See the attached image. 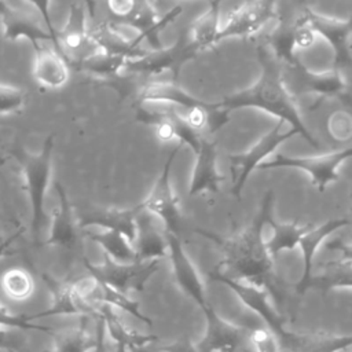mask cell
I'll list each match as a JSON object with an SVG mask.
<instances>
[{"mask_svg":"<svg viewBox=\"0 0 352 352\" xmlns=\"http://www.w3.org/2000/svg\"><path fill=\"white\" fill-rule=\"evenodd\" d=\"M58 195V205L52 212L50 231L45 243L50 246H59L63 249H74L78 245L80 226L73 213L72 205L66 195V191L59 183H55Z\"/></svg>","mask_w":352,"mask_h":352,"instance_id":"18","label":"cell"},{"mask_svg":"<svg viewBox=\"0 0 352 352\" xmlns=\"http://www.w3.org/2000/svg\"><path fill=\"white\" fill-rule=\"evenodd\" d=\"M157 340L155 336H153L151 338H147V340H142V341H136V342H131V344H126V349L128 352H160L158 349H150V344L154 342Z\"/></svg>","mask_w":352,"mask_h":352,"instance_id":"35","label":"cell"},{"mask_svg":"<svg viewBox=\"0 0 352 352\" xmlns=\"http://www.w3.org/2000/svg\"><path fill=\"white\" fill-rule=\"evenodd\" d=\"M209 276L210 279L228 286L242 301L243 305H246L265 322L267 329L272 331L278 340L283 337V334L287 331V329L285 327V318L272 304L268 286L235 279L226 274H221L217 270H213Z\"/></svg>","mask_w":352,"mask_h":352,"instance_id":"6","label":"cell"},{"mask_svg":"<svg viewBox=\"0 0 352 352\" xmlns=\"http://www.w3.org/2000/svg\"><path fill=\"white\" fill-rule=\"evenodd\" d=\"M346 226H349L348 219H333L319 226H311L309 230L302 235L298 242L302 258V271L298 282L294 285V289L298 294H304L307 290H309V280L314 272V261L319 248L333 232Z\"/></svg>","mask_w":352,"mask_h":352,"instance_id":"16","label":"cell"},{"mask_svg":"<svg viewBox=\"0 0 352 352\" xmlns=\"http://www.w3.org/2000/svg\"><path fill=\"white\" fill-rule=\"evenodd\" d=\"M139 206L133 209H118V208H94L84 213L78 220L81 230L88 227H98L100 230H110L122 234L132 243L138 231Z\"/></svg>","mask_w":352,"mask_h":352,"instance_id":"19","label":"cell"},{"mask_svg":"<svg viewBox=\"0 0 352 352\" xmlns=\"http://www.w3.org/2000/svg\"><path fill=\"white\" fill-rule=\"evenodd\" d=\"M77 292L80 296L92 307L95 308H117L121 309L129 315H132L135 319L143 322L147 326L153 324V320L144 315L139 307V304L129 297V294L121 293L106 283L98 280L92 275L80 276L78 279L73 280Z\"/></svg>","mask_w":352,"mask_h":352,"instance_id":"11","label":"cell"},{"mask_svg":"<svg viewBox=\"0 0 352 352\" xmlns=\"http://www.w3.org/2000/svg\"><path fill=\"white\" fill-rule=\"evenodd\" d=\"M301 77L302 84L308 89V92H312L319 99H327V98H337V99H348L349 91L345 84V80L341 74V69H333L329 72H311L307 70L300 62L293 66Z\"/></svg>","mask_w":352,"mask_h":352,"instance_id":"23","label":"cell"},{"mask_svg":"<svg viewBox=\"0 0 352 352\" xmlns=\"http://www.w3.org/2000/svg\"><path fill=\"white\" fill-rule=\"evenodd\" d=\"M32 73L34 80L50 89H58L69 81V63L63 55L54 47L38 45L34 48Z\"/></svg>","mask_w":352,"mask_h":352,"instance_id":"20","label":"cell"},{"mask_svg":"<svg viewBox=\"0 0 352 352\" xmlns=\"http://www.w3.org/2000/svg\"><path fill=\"white\" fill-rule=\"evenodd\" d=\"M138 261H151L168 257L166 232L158 231L148 220H138V231L133 241Z\"/></svg>","mask_w":352,"mask_h":352,"instance_id":"24","label":"cell"},{"mask_svg":"<svg viewBox=\"0 0 352 352\" xmlns=\"http://www.w3.org/2000/svg\"><path fill=\"white\" fill-rule=\"evenodd\" d=\"M84 235L92 242L98 243L106 253V257L117 263H132L136 260L133 243L122 234L100 230V231H84Z\"/></svg>","mask_w":352,"mask_h":352,"instance_id":"27","label":"cell"},{"mask_svg":"<svg viewBox=\"0 0 352 352\" xmlns=\"http://www.w3.org/2000/svg\"><path fill=\"white\" fill-rule=\"evenodd\" d=\"M254 352H279V340L267 327H257L249 337Z\"/></svg>","mask_w":352,"mask_h":352,"instance_id":"31","label":"cell"},{"mask_svg":"<svg viewBox=\"0 0 352 352\" xmlns=\"http://www.w3.org/2000/svg\"><path fill=\"white\" fill-rule=\"evenodd\" d=\"M166 239L168 257L170 260L172 274L176 286L202 309L209 304V301L206 298L205 285L198 268L184 250L179 235L166 232Z\"/></svg>","mask_w":352,"mask_h":352,"instance_id":"10","label":"cell"},{"mask_svg":"<svg viewBox=\"0 0 352 352\" xmlns=\"http://www.w3.org/2000/svg\"><path fill=\"white\" fill-rule=\"evenodd\" d=\"M177 154V148H173L170 155L166 158L165 166L154 183L150 194L143 199L139 206L140 210H146L157 216L165 226L168 234L179 235L182 212L176 192L170 186V166Z\"/></svg>","mask_w":352,"mask_h":352,"instance_id":"8","label":"cell"},{"mask_svg":"<svg viewBox=\"0 0 352 352\" xmlns=\"http://www.w3.org/2000/svg\"><path fill=\"white\" fill-rule=\"evenodd\" d=\"M205 316V333L198 352H242L248 338L246 327L235 324L220 316L210 302L202 308Z\"/></svg>","mask_w":352,"mask_h":352,"instance_id":"9","label":"cell"},{"mask_svg":"<svg viewBox=\"0 0 352 352\" xmlns=\"http://www.w3.org/2000/svg\"><path fill=\"white\" fill-rule=\"evenodd\" d=\"M52 151L54 139L48 136L40 153L29 154L23 160V179L32 206V230L34 236H38L45 220V195L52 172Z\"/></svg>","mask_w":352,"mask_h":352,"instance_id":"4","label":"cell"},{"mask_svg":"<svg viewBox=\"0 0 352 352\" xmlns=\"http://www.w3.org/2000/svg\"><path fill=\"white\" fill-rule=\"evenodd\" d=\"M160 352H198L197 345L190 340H177L158 348Z\"/></svg>","mask_w":352,"mask_h":352,"instance_id":"34","label":"cell"},{"mask_svg":"<svg viewBox=\"0 0 352 352\" xmlns=\"http://www.w3.org/2000/svg\"><path fill=\"white\" fill-rule=\"evenodd\" d=\"M330 252L338 256L320 265L319 272H312L309 289L330 292L337 289H351L352 285V249L348 242L333 239L324 242Z\"/></svg>","mask_w":352,"mask_h":352,"instance_id":"13","label":"cell"},{"mask_svg":"<svg viewBox=\"0 0 352 352\" xmlns=\"http://www.w3.org/2000/svg\"><path fill=\"white\" fill-rule=\"evenodd\" d=\"M82 263L89 275L125 294L143 290L147 280L160 267L158 260L117 263L109 257H106L102 264H92L87 258H82Z\"/></svg>","mask_w":352,"mask_h":352,"instance_id":"5","label":"cell"},{"mask_svg":"<svg viewBox=\"0 0 352 352\" xmlns=\"http://www.w3.org/2000/svg\"><path fill=\"white\" fill-rule=\"evenodd\" d=\"M274 195L268 191L261 202L256 220L243 230L230 235L219 236L214 232L197 228L195 232L216 243L223 254L221 261L214 268L231 278L268 286L274 258L268 253L263 228L267 226L268 217L272 214Z\"/></svg>","mask_w":352,"mask_h":352,"instance_id":"1","label":"cell"},{"mask_svg":"<svg viewBox=\"0 0 352 352\" xmlns=\"http://www.w3.org/2000/svg\"><path fill=\"white\" fill-rule=\"evenodd\" d=\"M95 342L92 345V348L88 352H109L107 344H106V324H104V319L102 315H99L98 318H95Z\"/></svg>","mask_w":352,"mask_h":352,"instance_id":"32","label":"cell"},{"mask_svg":"<svg viewBox=\"0 0 352 352\" xmlns=\"http://www.w3.org/2000/svg\"><path fill=\"white\" fill-rule=\"evenodd\" d=\"M282 125L286 124L279 121L278 126L272 128L264 138H261L250 148H248L242 154L231 157V192L235 197L241 195L242 188L249 176L252 175V172L257 170L258 166L275 153L276 147H279L289 138L297 136V133L292 129L283 132Z\"/></svg>","mask_w":352,"mask_h":352,"instance_id":"7","label":"cell"},{"mask_svg":"<svg viewBox=\"0 0 352 352\" xmlns=\"http://www.w3.org/2000/svg\"><path fill=\"white\" fill-rule=\"evenodd\" d=\"M25 92L11 84L0 81V116L18 113L25 106Z\"/></svg>","mask_w":352,"mask_h":352,"instance_id":"30","label":"cell"},{"mask_svg":"<svg viewBox=\"0 0 352 352\" xmlns=\"http://www.w3.org/2000/svg\"><path fill=\"white\" fill-rule=\"evenodd\" d=\"M34 10L40 14V18L43 19V23L45 25V28L55 34V28L52 25V19H51V0H28Z\"/></svg>","mask_w":352,"mask_h":352,"instance_id":"33","label":"cell"},{"mask_svg":"<svg viewBox=\"0 0 352 352\" xmlns=\"http://www.w3.org/2000/svg\"><path fill=\"white\" fill-rule=\"evenodd\" d=\"M34 289V278L25 267H8L0 274V294L8 301L23 302L33 296Z\"/></svg>","mask_w":352,"mask_h":352,"instance_id":"26","label":"cell"},{"mask_svg":"<svg viewBox=\"0 0 352 352\" xmlns=\"http://www.w3.org/2000/svg\"><path fill=\"white\" fill-rule=\"evenodd\" d=\"M219 104L228 113L241 107L260 109L274 117H278L283 124L289 125V129L294 131L312 146L318 147V142L302 121L298 106L293 96L286 91L279 72L271 65H265L263 76L252 88L242 94H236Z\"/></svg>","mask_w":352,"mask_h":352,"instance_id":"2","label":"cell"},{"mask_svg":"<svg viewBox=\"0 0 352 352\" xmlns=\"http://www.w3.org/2000/svg\"><path fill=\"white\" fill-rule=\"evenodd\" d=\"M279 344L289 352H342L352 345V337L326 330H287Z\"/></svg>","mask_w":352,"mask_h":352,"instance_id":"17","label":"cell"},{"mask_svg":"<svg viewBox=\"0 0 352 352\" xmlns=\"http://www.w3.org/2000/svg\"><path fill=\"white\" fill-rule=\"evenodd\" d=\"M51 337L54 340L52 352H88L94 342L88 331V318L80 316V320L76 326L65 330H52Z\"/></svg>","mask_w":352,"mask_h":352,"instance_id":"28","label":"cell"},{"mask_svg":"<svg viewBox=\"0 0 352 352\" xmlns=\"http://www.w3.org/2000/svg\"><path fill=\"white\" fill-rule=\"evenodd\" d=\"M308 21L318 34V37H323L331 45L334 52V67L344 69L349 65L351 51H349V37H351V28L349 23L330 21L316 14L307 11Z\"/></svg>","mask_w":352,"mask_h":352,"instance_id":"22","label":"cell"},{"mask_svg":"<svg viewBox=\"0 0 352 352\" xmlns=\"http://www.w3.org/2000/svg\"><path fill=\"white\" fill-rule=\"evenodd\" d=\"M267 226L271 227V235L265 241V245L272 258L282 252H289L297 248L300 239L311 227V224H300L296 221L280 223L274 220L272 214L268 217Z\"/></svg>","mask_w":352,"mask_h":352,"instance_id":"25","label":"cell"},{"mask_svg":"<svg viewBox=\"0 0 352 352\" xmlns=\"http://www.w3.org/2000/svg\"><path fill=\"white\" fill-rule=\"evenodd\" d=\"M352 154L351 146L340 147L331 153L309 157H294L274 153L268 157L257 170H272L279 168H292L308 173L312 186L316 190L323 191L327 186L334 183L340 177V166Z\"/></svg>","mask_w":352,"mask_h":352,"instance_id":"3","label":"cell"},{"mask_svg":"<svg viewBox=\"0 0 352 352\" xmlns=\"http://www.w3.org/2000/svg\"><path fill=\"white\" fill-rule=\"evenodd\" d=\"M275 14V0H249L226 25H220L216 43L230 37H250L256 34Z\"/></svg>","mask_w":352,"mask_h":352,"instance_id":"14","label":"cell"},{"mask_svg":"<svg viewBox=\"0 0 352 352\" xmlns=\"http://www.w3.org/2000/svg\"><path fill=\"white\" fill-rule=\"evenodd\" d=\"M0 25L3 36L8 41L26 38L34 48L41 45L43 41H51L55 45L54 33L44 25H40L23 10L14 7L4 0H0Z\"/></svg>","mask_w":352,"mask_h":352,"instance_id":"15","label":"cell"},{"mask_svg":"<svg viewBox=\"0 0 352 352\" xmlns=\"http://www.w3.org/2000/svg\"><path fill=\"white\" fill-rule=\"evenodd\" d=\"M113 352H128V349H126V345L121 340H116Z\"/></svg>","mask_w":352,"mask_h":352,"instance_id":"36","label":"cell"},{"mask_svg":"<svg viewBox=\"0 0 352 352\" xmlns=\"http://www.w3.org/2000/svg\"><path fill=\"white\" fill-rule=\"evenodd\" d=\"M128 62L129 59L121 54L100 50L82 59L80 63L76 65V67L102 78H110L117 76L122 69H125Z\"/></svg>","mask_w":352,"mask_h":352,"instance_id":"29","label":"cell"},{"mask_svg":"<svg viewBox=\"0 0 352 352\" xmlns=\"http://www.w3.org/2000/svg\"><path fill=\"white\" fill-rule=\"evenodd\" d=\"M138 118L146 124H150L154 128V135L161 142L177 140V144L188 146L194 153L198 151L206 135H202L194 131L182 116V111L169 109L158 113L139 111Z\"/></svg>","mask_w":352,"mask_h":352,"instance_id":"12","label":"cell"},{"mask_svg":"<svg viewBox=\"0 0 352 352\" xmlns=\"http://www.w3.org/2000/svg\"><path fill=\"white\" fill-rule=\"evenodd\" d=\"M197 162L192 172L188 194L191 197L201 194H214L220 190L223 177L216 164V148L206 138L195 153Z\"/></svg>","mask_w":352,"mask_h":352,"instance_id":"21","label":"cell"}]
</instances>
